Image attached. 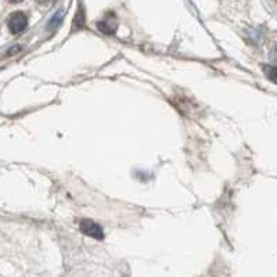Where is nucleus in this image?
Instances as JSON below:
<instances>
[{
  "mask_svg": "<svg viewBox=\"0 0 277 277\" xmlns=\"http://www.w3.org/2000/svg\"><path fill=\"white\" fill-rule=\"evenodd\" d=\"M79 227H80V231H82L83 235L89 236V237H92V239H96V240L104 239V233H103V229H101V226L97 225L94 221L83 219V221H80Z\"/></svg>",
  "mask_w": 277,
  "mask_h": 277,
  "instance_id": "f03ea898",
  "label": "nucleus"
},
{
  "mask_svg": "<svg viewBox=\"0 0 277 277\" xmlns=\"http://www.w3.org/2000/svg\"><path fill=\"white\" fill-rule=\"evenodd\" d=\"M78 23V29L82 28V25H83V23H85V18H83V11H82V9L76 13V17H75V21H74V25Z\"/></svg>",
  "mask_w": 277,
  "mask_h": 277,
  "instance_id": "39448f33",
  "label": "nucleus"
},
{
  "mask_svg": "<svg viewBox=\"0 0 277 277\" xmlns=\"http://www.w3.org/2000/svg\"><path fill=\"white\" fill-rule=\"evenodd\" d=\"M47 2H49V0H38V3H42V5H45Z\"/></svg>",
  "mask_w": 277,
  "mask_h": 277,
  "instance_id": "423d86ee",
  "label": "nucleus"
},
{
  "mask_svg": "<svg viewBox=\"0 0 277 277\" xmlns=\"http://www.w3.org/2000/svg\"><path fill=\"white\" fill-rule=\"evenodd\" d=\"M9 2H11V3H18V2H21V0H9Z\"/></svg>",
  "mask_w": 277,
  "mask_h": 277,
  "instance_id": "0eeeda50",
  "label": "nucleus"
},
{
  "mask_svg": "<svg viewBox=\"0 0 277 277\" xmlns=\"http://www.w3.org/2000/svg\"><path fill=\"white\" fill-rule=\"evenodd\" d=\"M62 19V11H58L54 17H53V19L50 21V24H49V28L50 29H54L58 27V24L61 23Z\"/></svg>",
  "mask_w": 277,
  "mask_h": 277,
  "instance_id": "20e7f679",
  "label": "nucleus"
},
{
  "mask_svg": "<svg viewBox=\"0 0 277 277\" xmlns=\"http://www.w3.org/2000/svg\"><path fill=\"white\" fill-rule=\"evenodd\" d=\"M97 27H99V29L101 32L114 33L115 32V29H117V21H115V18H110V17H107V18H104L103 21H100V23L97 24Z\"/></svg>",
  "mask_w": 277,
  "mask_h": 277,
  "instance_id": "7ed1b4c3",
  "label": "nucleus"
},
{
  "mask_svg": "<svg viewBox=\"0 0 277 277\" xmlns=\"http://www.w3.org/2000/svg\"><path fill=\"white\" fill-rule=\"evenodd\" d=\"M7 25H9V29L13 33H21L28 27V18L21 11H15L9 17Z\"/></svg>",
  "mask_w": 277,
  "mask_h": 277,
  "instance_id": "f257e3e1",
  "label": "nucleus"
}]
</instances>
